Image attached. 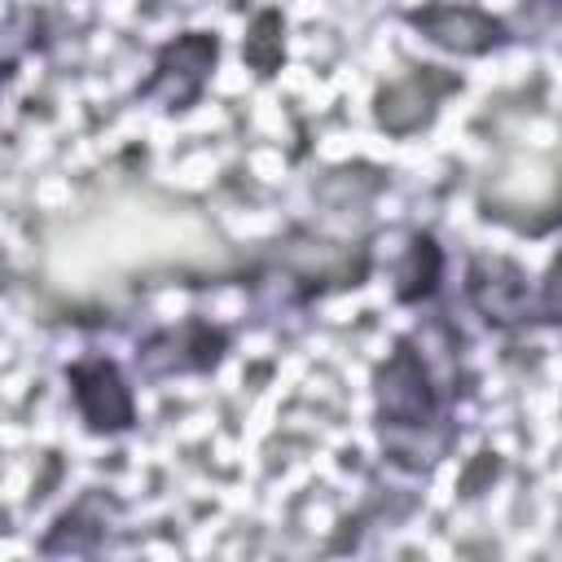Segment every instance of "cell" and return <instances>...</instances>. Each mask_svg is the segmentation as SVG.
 Masks as SVG:
<instances>
[{"instance_id": "1", "label": "cell", "mask_w": 562, "mask_h": 562, "mask_svg": "<svg viewBox=\"0 0 562 562\" xmlns=\"http://www.w3.org/2000/svg\"><path fill=\"white\" fill-rule=\"evenodd\" d=\"M373 395H378V417L382 426H426L435 417V391L422 369V356L400 342L386 364L373 373Z\"/></svg>"}, {"instance_id": "2", "label": "cell", "mask_w": 562, "mask_h": 562, "mask_svg": "<svg viewBox=\"0 0 562 562\" xmlns=\"http://www.w3.org/2000/svg\"><path fill=\"white\" fill-rule=\"evenodd\" d=\"M215 57H220V40L206 35V31H189V35H180V40H171V44L158 53L154 79L140 88V97L162 101L167 110H184V105L202 92V83H206Z\"/></svg>"}, {"instance_id": "3", "label": "cell", "mask_w": 562, "mask_h": 562, "mask_svg": "<svg viewBox=\"0 0 562 562\" xmlns=\"http://www.w3.org/2000/svg\"><path fill=\"white\" fill-rule=\"evenodd\" d=\"M66 378H70V391H75V404H79L83 422L97 435H119L136 422L132 391H127L123 373L110 360H79Z\"/></svg>"}, {"instance_id": "4", "label": "cell", "mask_w": 562, "mask_h": 562, "mask_svg": "<svg viewBox=\"0 0 562 562\" xmlns=\"http://www.w3.org/2000/svg\"><path fill=\"white\" fill-rule=\"evenodd\" d=\"M408 22L439 48L448 53H461V57H479V53H492L501 40H505V26L483 13V9H470V4H426V9H413Z\"/></svg>"}, {"instance_id": "5", "label": "cell", "mask_w": 562, "mask_h": 562, "mask_svg": "<svg viewBox=\"0 0 562 562\" xmlns=\"http://www.w3.org/2000/svg\"><path fill=\"white\" fill-rule=\"evenodd\" d=\"M448 88H457L452 75H435V66H422L378 92V123L395 136H408L435 119V105Z\"/></svg>"}, {"instance_id": "6", "label": "cell", "mask_w": 562, "mask_h": 562, "mask_svg": "<svg viewBox=\"0 0 562 562\" xmlns=\"http://www.w3.org/2000/svg\"><path fill=\"white\" fill-rule=\"evenodd\" d=\"M470 299L487 321H518L527 312V281L509 259H479L470 268Z\"/></svg>"}, {"instance_id": "7", "label": "cell", "mask_w": 562, "mask_h": 562, "mask_svg": "<svg viewBox=\"0 0 562 562\" xmlns=\"http://www.w3.org/2000/svg\"><path fill=\"white\" fill-rule=\"evenodd\" d=\"M439 272H443V255H439L435 237L422 233V237H413V246H408V255H404V263H400V285H395V294H400L404 303H417V299L435 294Z\"/></svg>"}, {"instance_id": "8", "label": "cell", "mask_w": 562, "mask_h": 562, "mask_svg": "<svg viewBox=\"0 0 562 562\" xmlns=\"http://www.w3.org/2000/svg\"><path fill=\"white\" fill-rule=\"evenodd\" d=\"M285 26H281V13L277 9H263L255 22H250V31H246V44H241V57H246V66L250 70H259V75H272L277 66H281V57H285Z\"/></svg>"}, {"instance_id": "9", "label": "cell", "mask_w": 562, "mask_h": 562, "mask_svg": "<svg viewBox=\"0 0 562 562\" xmlns=\"http://www.w3.org/2000/svg\"><path fill=\"white\" fill-rule=\"evenodd\" d=\"M88 509H92V496L88 501H79L70 514H61L57 518V527H53V536L44 540V553H88V549H97V540H101V531H105V518H97V522H88Z\"/></svg>"}, {"instance_id": "10", "label": "cell", "mask_w": 562, "mask_h": 562, "mask_svg": "<svg viewBox=\"0 0 562 562\" xmlns=\"http://www.w3.org/2000/svg\"><path fill=\"white\" fill-rule=\"evenodd\" d=\"M540 312L544 316H562V255L549 263V272H544V290H540Z\"/></svg>"}, {"instance_id": "11", "label": "cell", "mask_w": 562, "mask_h": 562, "mask_svg": "<svg viewBox=\"0 0 562 562\" xmlns=\"http://www.w3.org/2000/svg\"><path fill=\"white\" fill-rule=\"evenodd\" d=\"M496 470H501V461H496L492 452H483V457L474 461V470H465V479H461V492H465V496H474L483 479H496Z\"/></svg>"}]
</instances>
